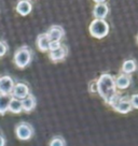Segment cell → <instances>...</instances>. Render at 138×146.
<instances>
[{
  "label": "cell",
  "instance_id": "obj_1",
  "mask_svg": "<svg viewBox=\"0 0 138 146\" xmlns=\"http://www.w3.org/2000/svg\"><path fill=\"white\" fill-rule=\"evenodd\" d=\"M96 84L97 92L99 94V96L104 99L106 103L110 104L113 98L118 95L115 84V78L108 73H104L98 78V81H96Z\"/></svg>",
  "mask_w": 138,
  "mask_h": 146
},
{
  "label": "cell",
  "instance_id": "obj_2",
  "mask_svg": "<svg viewBox=\"0 0 138 146\" xmlns=\"http://www.w3.org/2000/svg\"><path fill=\"white\" fill-rule=\"evenodd\" d=\"M109 32V25L105 19H94L90 25V33L96 39H102Z\"/></svg>",
  "mask_w": 138,
  "mask_h": 146
},
{
  "label": "cell",
  "instance_id": "obj_3",
  "mask_svg": "<svg viewBox=\"0 0 138 146\" xmlns=\"http://www.w3.org/2000/svg\"><path fill=\"white\" fill-rule=\"evenodd\" d=\"M31 60V52L27 47H21L15 52L14 62L19 68H25Z\"/></svg>",
  "mask_w": 138,
  "mask_h": 146
},
{
  "label": "cell",
  "instance_id": "obj_4",
  "mask_svg": "<svg viewBox=\"0 0 138 146\" xmlns=\"http://www.w3.org/2000/svg\"><path fill=\"white\" fill-rule=\"evenodd\" d=\"M15 133L16 137L22 141H27L33 134V129L32 127L27 123H22L17 125V127L15 128Z\"/></svg>",
  "mask_w": 138,
  "mask_h": 146
},
{
  "label": "cell",
  "instance_id": "obj_5",
  "mask_svg": "<svg viewBox=\"0 0 138 146\" xmlns=\"http://www.w3.org/2000/svg\"><path fill=\"white\" fill-rule=\"evenodd\" d=\"M108 12H109V8L106 5V2L96 1L95 8L93 10V15H94L95 19H105L108 15Z\"/></svg>",
  "mask_w": 138,
  "mask_h": 146
},
{
  "label": "cell",
  "instance_id": "obj_6",
  "mask_svg": "<svg viewBox=\"0 0 138 146\" xmlns=\"http://www.w3.org/2000/svg\"><path fill=\"white\" fill-rule=\"evenodd\" d=\"M12 94H13L14 98L16 99H25L26 97L29 96V88L26 84L24 83H17L15 84L13 87V90H12Z\"/></svg>",
  "mask_w": 138,
  "mask_h": 146
},
{
  "label": "cell",
  "instance_id": "obj_7",
  "mask_svg": "<svg viewBox=\"0 0 138 146\" xmlns=\"http://www.w3.org/2000/svg\"><path fill=\"white\" fill-rule=\"evenodd\" d=\"M13 87L14 82L10 76L5 75V76L0 78V94H2V95H10L12 92V90H13Z\"/></svg>",
  "mask_w": 138,
  "mask_h": 146
},
{
  "label": "cell",
  "instance_id": "obj_8",
  "mask_svg": "<svg viewBox=\"0 0 138 146\" xmlns=\"http://www.w3.org/2000/svg\"><path fill=\"white\" fill-rule=\"evenodd\" d=\"M46 36L50 42H60V39L64 36V29L60 26H52L46 33Z\"/></svg>",
  "mask_w": 138,
  "mask_h": 146
},
{
  "label": "cell",
  "instance_id": "obj_9",
  "mask_svg": "<svg viewBox=\"0 0 138 146\" xmlns=\"http://www.w3.org/2000/svg\"><path fill=\"white\" fill-rule=\"evenodd\" d=\"M115 88L118 89H126L131 85V76L127 74H120L115 78Z\"/></svg>",
  "mask_w": 138,
  "mask_h": 146
},
{
  "label": "cell",
  "instance_id": "obj_10",
  "mask_svg": "<svg viewBox=\"0 0 138 146\" xmlns=\"http://www.w3.org/2000/svg\"><path fill=\"white\" fill-rule=\"evenodd\" d=\"M67 53H68L67 47L65 45H62L60 48L50 52L49 56H50V59L52 61H60V60H63L67 56Z\"/></svg>",
  "mask_w": 138,
  "mask_h": 146
},
{
  "label": "cell",
  "instance_id": "obj_11",
  "mask_svg": "<svg viewBox=\"0 0 138 146\" xmlns=\"http://www.w3.org/2000/svg\"><path fill=\"white\" fill-rule=\"evenodd\" d=\"M113 109H115L117 112L121 113V114H126V113L131 112L133 108H132V105H131L129 100H127V99H120L119 102L113 106Z\"/></svg>",
  "mask_w": 138,
  "mask_h": 146
},
{
  "label": "cell",
  "instance_id": "obj_12",
  "mask_svg": "<svg viewBox=\"0 0 138 146\" xmlns=\"http://www.w3.org/2000/svg\"><path fill=\"white\" fill-rule=\"evenodd\" d=\"M32 9V5L31 3L27 1V0H22V1H19L17 5H16V11H17V13H19L21 15H27V14L30 13V11Z\"/></svg>",
  "mask_w": 138,
  "mask_h": 146
},
{
  "label": "cell",
  "instance_id": "obj_13",
  "mask_svg": "<svg viewBox=\"0 0 138 146\" xmlns=\"http://www.w3.org/2000/svg\"><path fill=\"white\" fill-rule=\"evenodd\" d=\"M21 101H22L23 111H25V112H30V111H32V110L35 109V106H36V99H35V97L30 96V95Z\"/></svg>",
  "mask_w": 138,
  "mask_h": 146
},
{
  "label": "cell",
  "instance_id": "obj_14",
  "mask_svg": "<svg viewBox=\"0 0 138 146\" xmlns=\"http://www.w3.org/2000/svg\"><path fill=\"white\" fill-rule=\"evenodd\" d=\"M49 45H50V40L46 36V33H42L38 36L37 46L39 47V50L42 52H46V50H49Z\"/></svg>",
  "mask_w": 138,
  "mask_h": 146
},
{
  "label": "cell",
  "instance_id": "obj_15",
  "mask_svg": "<svg viewBox=\"0 0 138 146\" xmlns=\"http://www.w3.org/2000/svg\"><path fill=\"white\" fill-rule=\"evenodd\" d=\"M10 112H12L14 114H19L23 111V108H22V101L19 99H16V98H11L9 103V109H8Z\"/></svg>",
  "mask_w": 138,
  "mask_h": 146
},
{
  "label": "cell",
  "instance_id": "obj_16",
  "mask_svg": "<svg viewBox=\"0 0 138 146\" xmlns=\"http://www.w3.org/2000/svg\"><path fill=\"white\" fill-rule=\"evenodd\" d=\"M136 69H137V64H136V61L133 59L125 60L122 64V71L124 72V74H127V75L129 73L135 72Z\"/></svg>",
  "mask_w": 138,
  "mask_h": 146
},
{
  "label": "cell",
  "instance_id": "obj_17",
  "mask_svg": "<svg viewBox=\"0 0 138 146\" xmlns=\"http://www.w3.org/2000/svg\"><path fill=\"white\" fill-rule=\"evenodd\" d=\"M10 100H11V97H9V95L0 94V114L1 115H3L8 111Z\"/></svg>",
  "mask_w": 138,
  "mask_h": 146
},
{
  "label": "cell",
  "instance_id": "obj_18",
  "mask_svg": "<svg viewBox=\"0 0 138 146\" xmlns=\"http://www.w3.org/2000/svg\"><path fill=\"white\" fill-rule=\"evenodd\" d=\"M50 146H65V140L63 137H56L51 140Z\"/></svg>",
  "mask_w": 138,
  "mask_h": 146
},
{
  "label": "cell",
  "instance_id": "obj_19",
  "mask_svg": "<svg viewBox=\"0 0 138 146\" xmlns=\"http://www.w3.org/2000/svg\"><path fill=\"white\" fill-rule=\"evenodd\" d=\"M129 102H131V105L133 109H137L138 110V94H135L131 97L129 99Z\"/></svg>",
  "mask_w": 138,
  "mask_h": 146
},
{
  "label": "cell",
  "instance_id": "obj_20",
  "mask_svg": "<svg viewBox=\"0 0 138 146\" xmlns=\"http://www.w3.org/2000/svg\"><path fill=\"white\" fill-rule=\"evenodd\" d=\"M62 44H60V42H50V45H49V50L52 52V50H55L57 48H60Z\"/></svg>",
  "mask_w": 138,
  "mask_h": 146
},
{
  "label": "cell",
  "instance_id": "obj_21",
  "mask_svg": "<svg viewBox=\"0 0 138 146\" xmlns=\"http://www.w3.org/2000/svg\"><path fill=\"white\" fill-rule=\"evenodd\" d=\"M7 53V46L3 42H0V56H3Z\"/></svg>",
  "mask_w": 138,
  "mask_h": 146
},
{
  "label": "cell",
  "instance_id": "obj_22",
  "mask_svg": "<svg viewBox=\"0 0 138 146\" xmlns=\"http://www.w3.org/2000/svg\"><path fill=\"white\" fill-rule=\"evenodd\" d=\"M5 139L0 135V146H5Z\"/></svg>",
  "mask_w": 138,
  "mask_h": 146
},
{
  "label": "cell",
  "instance_id": "obj_23",
  "mask_svg": "<svg viewBox=\"0 0 138 146\" xmlns=\"http://www.w3.org/2000/svg\"><path fill=\"white\" fill-rule=\"evenodd\" d=\"M137 42H138V36H137Z\"/></svg>",
  "mask_w": 138,
  "mask_h": 146
}]
</instances>
